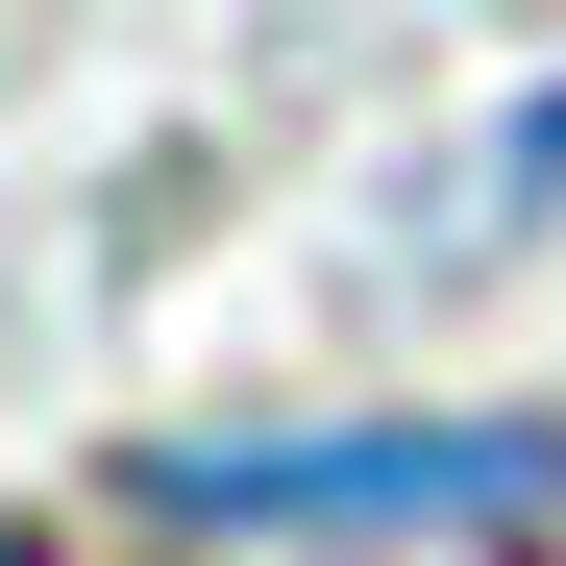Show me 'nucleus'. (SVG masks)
I'll return each instance as SVG.
<instances>
[{"mask_svg": "<svg viewBox=\"0 0 566 566\" xmlns=\"http://www.w3.org/2000/svg\"><path fill=\"white\" fill-rule=\"evenodd\" d=\"M148 493L222 517V542H345V517H517V493H566V443H542V419H419V443H148Z\"/></svg>", "mask_w": 566, "mask_h": 566, "instance_id": "obj_1", "label": "nucleus"}, {"mask_svg": "<svg viewBox=\"0 0 566 566\" xmlns=\"http://www.w3.org/2000/svg\"><path fill=\"white\" fill-rule=\"evenodd\" d=\"M0 566H25V542H0Z\"/></svg>", "mask_w": 566, "mask_h": 566, "instance_id": "obj_2", "label": "nucleus"}]
</instances>
